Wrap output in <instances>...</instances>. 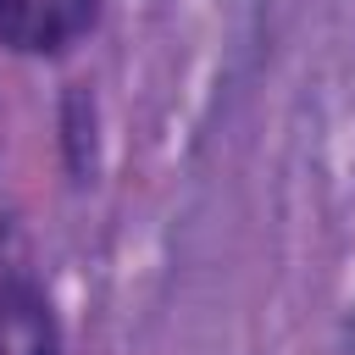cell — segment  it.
Instances as JSON below:
<instances>
[{"label":"cell","mask_w":355,"mask_h":355,"mask_svg":"<svg viewBox=\"0 0 355 355\" xmlns=\"http://www.w3.org/2000/svg\"><path fill=\"white\" fill-rule=\"evenodd\" d=\"M94 17V0H0V39L33 55L67 50Z\"/></svg>","instance_id":"obj_1"},{"label":"cell","mask_w":355,"mask_h":355,"mask_svg":"<svg viewBox=\"0 0 355 355\" xmlns=\"http://www.w3.org/2000/svg\"><path fill=\"white\" fill-rule=\"evenodd\" d=\"M0 355H50V316L22 283H0Z\"/></svg>","instance_id":"obj_2"}]
</instances>
